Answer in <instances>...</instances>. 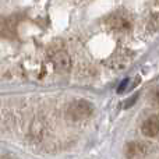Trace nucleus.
I'll list each match as a JSON object with an SVG mask.
<instances>
[{"mask_svg":"<svg viewBox=\"0 0 159 159\" xmlns=\"http://www.w3.org/2000/svg\"><path fill=\"white\" fill-rule=\"evenodd\" d=\"M53 64L59 71H67L70 69L71 60H70V56L66 52H57L53 56Z\"/></svg>","mask_w":159,"mask_h":159,"instance_id":"nucleus-3","label":"nucleus"},{"mask_svg":"<svg viewBox=\"0 0 159 159\" xmlns=\"http://www.w3.org/2000/svg\"><path fill=\"white\" fill-rule=\"evenodd\" d=\"M141 131L147 137H155L159 133V119L157 116H151L143 123Z\"/></svg>","mask_w":159,"mask_h":159,"instance_id":"nucleus-2","label":"nucleus"},{"mask_svg":"<svg viewBox=\"0 0 159 159\" xmlns=\"http://www.w3.org/2000/svg\"><path fill=\"white\" fill-rule=\"evenodd\" d=\"M110 25L116 30H127V28H130V20L124 14L116 13L110 17Z\"/></svg>","mask_w":159,"mask_h":159,"instance_id":"nucleus-4","label":"nucleus"},{"mask_svg":"<svg viewBox=\"0 0 159 159\" xmlns=\"http://www.w3.org/2000/svg\"><path fill=\"white\" fill-rule=\"evenodd\" d=\"M148 28L151 31H158L159 30V13L155 14V16L151 18V21H149V24H148Z\"/></svg>","mask_w":159,"mask_h":159,"instance_id":"nucleus-5","label":"nucleus"},{"mask_svg":"<svg viewBox=\"0 0 159 159\" xmlns=\"http://www.w3.org/2000/svg\"><path fill=\"white\" fill-rule=\"evenodd\" d=\"M155 101H157V102H158V103H159V91H158V92H157V95H155Z\"/></svg>","mask_w":159,"mask_h":159,"instance_id":"nucleus-6","label":"nucleus"},{"mask_svg":"<svg viewBox=\"0 0 159 159\" xmlns=\"http://www.w3.org/2000/svg\"><path fill=\"white\" fill-rule=\"evenodd\" d=\"M92 110H93V105L91 102L80 99V101L73 102L69 106V116L73 120H82V119L89 117Z\"/></svg>","mask_w":159,"mask_h":159,"instance_id":"nucleus-1","label":"nucleus"},{"mask_svg":"<svg viewBox=\"0 0 159 159\" xmlns=\"http://www.w3.org/2000/svg\"><path fill=\"white\" fill-rule=\"evenodd\" d=\"M157 2H159V0H157Z\"/></svg>","mask_w":159,"mask_h":159,"instance_id":"nucleus-7","label":"nucleus"}]
</instances>
